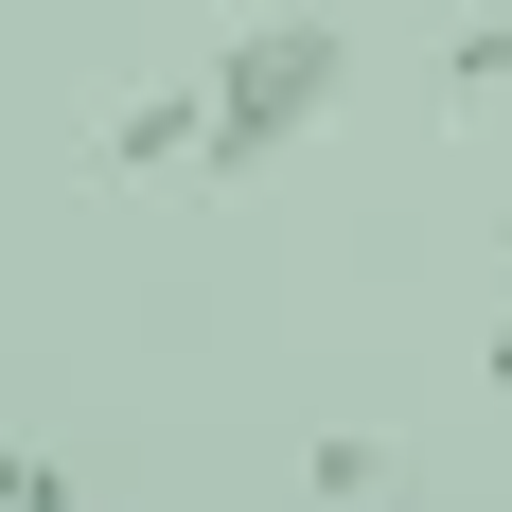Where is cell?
I'll list each match as a JSON object with an SVG mask.
<instances>
[{
  "label": "cell",
  "instance_id": "cell-1",
  "mask_svg": "<svg viewBox=\"0 0 512 512\" xmlns=\"http://www.w3.org/2000/svg\"><path fill=\"white\" fill-rule=\"evenodd\" d=\"M336 89H354V36L336 18H248V36L212 53V159L195 177H283L336 124Z\"/></svg>",
  "mask_w": 512,
  "mask_h": 512
},
{
  "label": "cell",
  "instance_id": "cell-2",
  "mask_svg": "<svg viewBox=\"0 0 512 512\" xmlns=\"http://www.w3.org/2000/svg\"><path fill=\"white\" fill-rule=\"evenodd\" d=\"M106 159H124V177H195V159H212V71H195V89L106 106Z\"/></svg>",
  "mask_w": 512,
  "mask_h": 512
},
{
  "label": "cell",
  "instance_id": "cell-3",
  "mask_svg": "<svg viewBox=\"0 0 512 512\" xmlns=\"http://www.w3.org/2000/svg\"><path fill=\"white\" fill-rule=\"evenodd\" d=\"M477 89H512V18H477V36H442V106H477Z\"/></svg>",
  "mask_w": 512,
  "mask_h": 512
},
{
  "label": "cell",
  "instance_id": "cell-4",
  "mask_svg": "<svg viewBox=\"0 0 512 512\" xmlns=\"http://www.w3.org/2000/svg\"><path fill=\"white\" fill-rule=\"evenodd\" d=\"M477 371H495V389H512V283H495V336H477Z\"/></svg>",
  "mask_w": 512,
  "mask_h": 512
}]
</instances>
